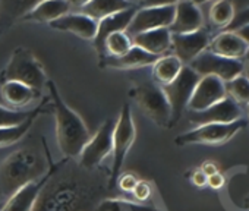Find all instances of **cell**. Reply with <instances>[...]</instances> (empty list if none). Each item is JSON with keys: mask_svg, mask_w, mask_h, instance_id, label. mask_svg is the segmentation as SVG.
<instances>
[{"mask_svg": "<svg viewBox=\"0 0 249 211\" xmlns=\"http://www.w3.org/2000/svg\"><path fill=\"white\" fill-rule=\"evenodd\" d=\"M65 158L62 173L59 166L43 188L34 211H95L107 198L108 177L97 170H85L79 164L69 169Z\"/></svg>", "mask_w": 249, "mask_h": 211, "instance_id": "cell-1", "label": "cell"}, {"mask_svg": "<svg viewBox=\"0 0 249 211\" xmlns=\"http://www.w3.org/2000/svg\"><path fill=\"white\" fill-rule=\"evenodd\" d=\"M47 145L44 154L34 147H25L0 163V201H6L18 189L43 177L52 164Z\"/></svg>", "mask_w": 249, "mask_h": 211, "instance_id": "cell-2", "label": "cell"}, {"mask_svg": "<svg viewBox=\"0 0 249 211\" xmlns=\"http://www.w3.org/2000/svg\"><path fill=\"white\" fill-rule=\"evenodd\" d=\"M47 88L53 101L54 119H56V137H57L59 148L63 153L65 158L76 160L82 148L91 138L89 131L84 123V121L81 119V116L63 101L53 81L49 79Z\"/></svg>", "mask_w": 249, "mask_h": 211, "instance_id": "cell-3", "label": "cell"}, {"mask_svg": "<svg viewBox=\"0 0 249 211\" xmlns=\"http://www.w3.org/2000/svg\"><path fill=\"white\" fill-rule=\"evenodd\" d=\"M19 82L38 92L47 87L49 76L40 63V60L25 47H18L12 56L5 70L0 73V84L3 82Z\"/></svg>", "mask_w": 249, "mask_h": 211, "instance_id": "cell-4", "label": "cell"}, {"mask_svg": "<svg viewBox=\"0 0 249 211\" xmlns=\"http://www.w3.org/2000/svg\"><path fill=\"white\" fill-rule=\"evenodd\" d=\"M135 138H137V128L132 119V112H131L129 104L124 103L119 113V118L116 119L114 129H113V151H111L113 164H111V170L108 175L110 191L116 188L123 163L126 160V156L135 142Z\"/></svg>", "mask_w": 249, "mask_h": 211, "instance_id": "cell-5", "label": "cell"}, {"mask_svg": "<svg viewBox=\"0 0 249 211\" xmlns=\"http://www.w3.org/2000/svg\"><path fill=\"white\" fill-rule=\"evenodd\" d=\"M129 95L135 100L142 113L160 128H172V112L169 101L160 85L142 82L129 89Z\"/></svg>", "mask_w": 249, "mask_h": 211, "instance_id": "cell-6", "label": "cell"}, {"mask_svg": "<svg viewBox=\"0 0 249 211\" xmlns=\"http://www.w3.org/2000/svg\"><path fill=\"white\" fill-rule=\"evenodd\" d=\"M246 126V121L240 119L233 123H210L196 126L175 138V144L185 145H217L230 141L239 131Z\"/></svg>", "mask_w": 249, "mask_h": 211, "instance_id": "cell-7", "label": "cell"}, {"mask_svg": "<svg viewBox=\"0 0 249 211\" xmlns=\"http://www.w3.org/2000/svg\"><path fill=\"white\" fill-rule=\"evenodd\" d=\"M199 79L201 76L196 72H194L189 66H183L179 76L172 84L161 87L170 106L172 126H175L180 121L183 112L188 109V104L191 101V97Z\"/></svg>", "mask_w": 249, "mask_h": 211, "instance_id": "cell-8", "label": "cell"}, {"mask_svg": "<svg viewBox=\"0 0 249 211\" xmlns=\"http://www.w3.org/2000/svg\"><path fill=\"white\" fill-rule=\"evenodd\" d=\"M116 119H107L101 123L97 132L89 138V141L82 148L78 164L85 170H97L104 158L113 151V129Z\"/></svg>", "mask_w": 249, "mask_h": 211, "instance_id": "cell-9", "label": "cell"}, {"mask_svg": "<svg viewBox=\"0 0 249 211\" xmlns=\"http://www.w3.org/2000/svg\"><path fill=\"white\" fill-rule=\"evenodd\" d=\"M188 66L199 76H217L224 84L243 75L245 72V63L242 60L226 59L207 50L201 53L195 60H192Z\"/></svg>", "mask_w": 249, "mask_h": 211, "instance_id": "cell-10", "label": "cell"}, {"mask_svg": "<svg viewBox=\"0 0 249 211\" xmlns=\"http://www.w3.org/2000/svg\"><path fill=\"white\" fill-rule=\"evenodd\" d=\"M176 12V3L167 5H156L138 9L126 28V33L131 38L137 34L159 30V28H169L173 22Z\"/></svg>", "mask_w": 249, "mask_h": 211, "instance_id": "cell-11", "label": "cell"}, {"mask_svg": "<svg viewBox=\"0 0 249 211\" xmlns=\"http://www.w3.org/2000/svg\"><path fill=\"white\" fill-rule=\"evenodd\" d=\"M226 97V84L221 79H218L217 76H201L194 89L188 109L189 112H202L220 103Z\"/></svg>", "mask_w": 249, "mask_h": 211, "instance_id": "cell-12", "label": "cell"}, {"mask_svg": "<svg viewBox=\"0 0 249 211\" xmlns=\"http://www.w3.org/2000/svg\"><path fill=\"white\" fill-rule=\"evenodd\" d=\"M242 107L231 98L226 97L220 103L211 106L202 112H189V122L195 126L210 123H233L242 119Z\"/></svg>", "mask_w": 249, "mask_h": 211, "instance_id": "cell-13", "label": "cell"}, {"mask_svg": "<svg viewBox=\"0 0 249 211\" xmlns=\"http://www.w3.org/2000/svg\"><path fill=\"white\" fill-rule=\"evenodd\" d=\"M57 166H59V163L53 164L50 167V170L43 177H40L34 182H30L25 186H22L21 189H18L12 196H9L5 201L0 211H34V207L37 204V199H38L43 188L50 180V177L56 172Z\"/></svg>", "mask_w": 249, "mask_h": 211, "instance_id": "cell-14", "label": "cell"}, {"mask_svg": "<svg viewBox=\"0 0 249 211\" xmlns=\"http://www.w3.org/2000/svg\"><path fill=\"white\" fill-rule=\"evenodd\" d=\"M210 46L208 33L199 30L192 34H172L173 56H176L185 66L195 60Z\"/></svg>", "mask_w": 249, "mask_h": 211, "instance_id": "cell-15", "label": "cell"}, {"mask_svg": "<svg viewBox=\"0 0 249 211\" xmlns=\"http://www.w3.org/2000/svg\"><path fill=\"white\" fill-rule=\"evenodd\" d=\"M204 17L196 3L179 2L176 3V12L172 25L169 27L170 34H192L202 30Z\"/></svg>", "mask_w": 249, "mask_h": 211, "instance_id": "cell-16", "label": "cell"}, {"mask_svg": "<svg viewBox=\"0 0 249 211\" xmlns=\"http://www.w3.org/2000/svg\"><path fill=\"white\" fill-rule=\"evenodd\" d=\"M137 9H128V11H123L114 15H110L101 21L97 22V33L94 37V47L101 57H104V41L108 35H111L113 33H119V31H126L128 25L131 24L134 15H135Z\"/></svg>", "mask_w": 249, "mask_h": 211, "instance_id": "cell-17", "label": "cell"}, {"mask_svg": "<svg viewBox=\"0 0 249 211\" xmlns=\"http://www.w3.org/2000/svg\"><path fill=\"white\" fill-rule=\"evenodd\" d=\"M160 57L150 54L140 47L132 46L128 53L119 57H111V56H104L100 59L98 66L101 69H140L145 66H153Z\"/></svg>", "mask_w": 249, "mask_h": 211, "instance_id": "cell-18", "label": "cell"}, {"mask_svg": "<svg viewBox=\"0 0 249 211\" xmlns=\"http://www.w3.org/2000/svg\"><path fill=\"white\" fill-rule=\"evenodd\" d=\"M49 25L53 30L75 34L79 38H85V40H94L95 33H97V21H94L89 17L82 15L79 12L66 14Z\"/></svg>", "mask_w": 249, "mask_h": 211, "instance_id": "cell-19", "label": "cell"}, {"mask_svg": "<svg viewBox=\"0 0 249 211\" xmlns=\"http://www.w3.org/2000/svg\"><path fill=\"white\" fill-rule=\"evenodd\" d=\"M73 9L72 2L66 0H49V2H41L31 8L24 17L22 21L27 22H38V24H52L56 19L62 18L66 14H71Z\"/></svg>", "mask_w": 249, "mask_h": 211, "instance_id": "cell-20", "label": "cell"}, {"mask_svg": "<svg viewBox=\"0 0 249 211\" xmlns=\"http://www.w3.org/2000/svg\"><path fill=\"white\" fill-rule=\"evenodd\" d=\"M131 40H132V46L140 47L141 50L159 57L166 56V53L172 49V34L169 28L145 31L134 35Z\"/></svg>", "mask_w": 249, "mask_h": 211, "instance_id": "cell-21", "label": "cell"}, {"mask_svg": "<svg viewBox=\"0 0 249 211\" xmlns=\"http://www.w3.org/2000/svg\"><path fill=\"white\" fill-rule=\"evenodd\" d=\"M248 49H249V46L236 33L223 31L213 41H210L207 52L221 56V57H226V59L240 60L245 57Z\"/></svg>", "mask_w": 249, "mask_h": 211, "instance_id": "cell-22", "label": "cell"}, {"mask_svg": "<svg viewBox=\"0 0 249 211\" xmlns=\"http://www.w3.org/2000/svg\"><path fill=\"white\" fill-rule=\"evenodd\" d=\"M135 5L124 0H89V2L79 3V14L89 17L94 21H101L110 15L134 9Z\"/></svg>", "mask_w": 249, "mask_h": 211, "instance_id": "cell-23", "label": "cell"}, {"mask_svg": "<svg viewBox=\"0 0 249 211\" xmlns=\"http://www.w3.org/2000/svg\"><path fill=\"white\" fill-rule=\"evenodd\" d=\"M0 95H2L3 101L9 106V107L17 110V109H21L24 106L30 104L33 100H36L38 95V91H36L24 84L9 81V82H3L0 85Z\"/></svg>", "mask_w": 249, "mask_h": 211, "instance_id": "cell-24", "label": "cell"}, {"mask_svg": "<svg viewBox=\"0 0 249 211\" xmlns=\"http://www.w3.org/2000/svg\"><path fill=\"white\" fill-rule=\"evenodd\" d=\"M183 66L185 65L173 54L161 56L153 65V76L160 87H166L179 76Z\"/></svg>", "mask_w": 249, "mask_h": 211, "instance_id": "cell-25", "label": "cell"}, {"mask_svg": "<svg viewBox=\"0 0 249 211\" xmlns=\"http://www.w3.org/2000/svg\"><path fill=\"white\" fill-rule=\"evenodd\" d=\"M43 106H44V103L41 106H38L37 112L31 118H28L24 123H21L18 126H11V128H0V148H5V147H9V145H14L17 142H19L28 134V131L31 129L34 121L43 112Z\"/></svg>", "mask_w": 249, "mask_h": 211, "instance_id": "cell-26", "label": "cell"}, {"mask_svg": "<svg viewBox=\"0 0 249 211\" xmlns=\"http://www.w3.org/2000/svg\"><path fill=\"white\" fill-rule=\"evenodd\" d=\"M95 211H157V208L126 198H104Z\"/></svg>", "mask_w": 249, "mask_h": 211, "instance_id": "cell-27", "label": "cell"}, {"mask_svg": "<svg viewBox=\"0 0 249 211\" xmlns=\"http://www.w3.org/2000/svg\"><path fill=\"white\" fill-rule=\"evenodd\" d=\"M132 47V40L131 37L124 33H113L108 35L104 41V56H111V57H119L128 53Z\"/></svg>", "mask_w": 249, "mask_h": 211, "instance_id": "cell-28", "label": "cell"}, {"mask_svg": "<svg viewBox=\"0 0 249 211\" xmlns=\"http://www.w3.org/2000/svg\"><path fill=\"white\" fill-rule=\"evenodd\" d=\"M234 8L230 2H215L210 9V22L218 30H226L234 19Z\"/></svg>", "mask_w": 249, "mask_h": 211, "instance_id": "cell-29", "label": "cell"}, {"mask_svg": "<svg viewBox=\"0 0 249 211\" xmlns=\"http://www.w3.org/2000/svg\"><path fill=\"white\" fill-rule=\"evenodd\" d=\"M227 97L231 98L236 104H249V79L245 75H240L226 84Z\"/></svg>", "mask_w": 249, "mask_h": 211, "instance_id": "cell-30", "label": "cell"}, {"mask_svg": "<svg viewBox=\"0 0 249 211\" xmlns=\"http://www.w3.org/2000/svg\"><path fill=\"white\" fill-rule=\"evenodd\" d=\"M38 109V107H37ZM37 109L33 110H14L5 106H0V128H11L24 123L28 118H31Z\"/></svg>", "mask_w": 249, "mask_h": 211, "instance_id": "cell-31", "label": "cell"}, {"mask_svg": "<svg viewBox=\"0 0 249 211\" xmlns=\"http://www.w3.org/2000/svg\"><path fill=\"white\" fill-rule=\"evenodd\" d=\"M131 193L134 195V198H135L140 204H142V202H145V201H148V199L151 198V195H153V188H151V185H150L147 180H140Z\"/></svg>", "mask_w": 249, "mask_h": 211, "instance_id": "cell-32", "label": "cell"}, {"mask_svg": "<svg viewBox=\"0 0 249 211\" xmlns=\"http://www.w3.org/2000/svg\"><path fill=\"white\" fill-rule=\"evenodd\" d=\"M138 182H140V179L137 177L135 173H123V175L119 176L116 186L119 189L124 191V192H132Z\"/></svg>", "mask_w": 249, "mask_h": 211, "instance_id": "cell-33", "label": "cell"}, {"mask_svg": "<svg viewBox=\"0 0 249 211\" xmlns=\"http://www.w3.org/2000/svg\"><path fill=\"white\" fill-rule=\"evenodd\" d=\"M245 25H249V6L242 9L240 12H237L234 15V19L231 21V24L224 30V31H229V33H234L237 31L239 28L245 27Z\"/></svg>", "mask_w": 249, "mask_h": 211, "instance_id": "cell-34", "label": "cell"}, {"mask_svg": "<svg viewBox=\"0 0 249 211\" xmlns=\"http://www.w3.org/2000/svg\"><path fill=\"white\" fill-rule=\"evenodd\" d=\"M207 185H208L211 189H220V188H223V185H224V176L218 172V173H215V175L207 177Z\"/></svg>", "mask_w": 249, "mask_h": 211, "instance_id": "cell-35", "label": "cell"}, {"mask_svg": "<svg viewBox=\"0 0 249 211\" xmlns=\"http://www.w3.org/2000/svg\"><path fill=\"white\" fill-rule=\"evenodd\" d=\"M191 180H192V183H194L196 188H204V186H207V176H205L199 169L195 170V172L192 173Z\"/></svg>", "mask_w": 249, "mask_h": 211, "instance_id": "cell-36", "label": "cell"}, {"mask_svg": "<svg viewBox=\"0 0 249 211\" xmlns=\"http://www.w3.org/2000/svg\"><path fill=\"white\" fill-rule=\"evenodd\" d=\"M199 170H201L207 177H210V176H213V175L218 173V167H217V166H215V163H213V161H204Z\"/></svg>", "mask_w": 249, "mask_h": 211, "instance_id": "cell-37", "label": "cell"}, {"mask_svg": "<svg viewBox=\"0 0 249 211\" xmlns=\"http://www.w3.org/2000/svg\"><path fill=\"white\" fill-rule=\"evenodd\" d=\"M248 46H249V25H245V27H242V28H239L237 31H234Z\"/></svg>", "mask_w": 249, "mask_h": 211, "instance_id": "cell-38", "label": "cell"}, {"mask_svg": "<svg viewBox=\"0 0 249 211\" xmlns=\"http://www.w3.org/2000/svg\"><path fill=\"white\" fill-rule=\"evenodd\" d=\"M245 76L249 79V65H248V66H245Z\"/></svg>", "mask_w": 249, "mask_h": 211, "instance_id": "cell-39", "label": "cell"}, {"mask_svg": "<svg viewBox=\"0 0 249 211\" xmlns=\"http://www.w3.org/2000/svg\"><path fill=\"white\" fill-rule=\"evenodd\" d=\"M246 62H248V65H249V49H248V52H246V54H245V57H243Z\"/></svg>", "mask_w": 249, "mask_h": 211, "instance_id": "cell-40", "label": "cell"}, {"mask_svg": "<svg viewBox=\"0 0 249 211\" xmlns=\"http://www.w3.org/2000/svg\"><path fill=\"white\" fill-rule=\"evenodd\" d=\"M246 207H248V210H249V195L246 196Z\"/></svg>", "mask_w": 249, "mask_h": 211, "instance_id": "cell-41", "label": "cell"}, {"mask_svg": "<svg viewBox=\"0 0 249 211\" xmlns=\"http://www.w3.org/2000/svg\"><path fill=\"white\" fill-rule=\"evenodd\" d=\"M246 110H248V118H249V104L246 106Z\"/></svg>", "mask_w": 249, "mask_h": 211, "instance_id": "cell-42", "label": "cell"}]
</instances>
